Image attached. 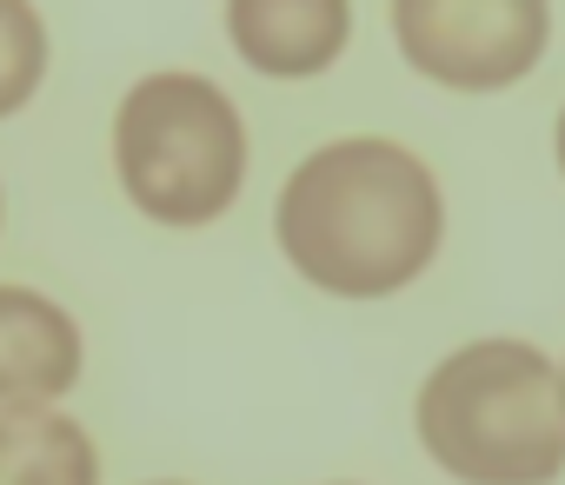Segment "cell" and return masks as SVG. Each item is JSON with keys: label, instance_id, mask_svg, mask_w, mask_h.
Returning <instances> with one entry per match:
<instances>
[{"label": "cell", "instance_id": "obj_6", "mask_svg": "<svg viewBox=\"0 0 565 485\" xmlns=\"http://www.w3.org/2000/svg\"><path fill=\"white\" fill-rule=\"evenodd\" d=\"M74 379H81L74 320L34 287H0V412L47 406Z\"/></svg>", "mask_w": 565, "mask_h": 485}, {"label": "cell", "instance_id": "obj_8", "mask_svg": "<svg viewBox=\"0 0 565 485\" xmlns=\"http://www.w3.org/2000/svg\"><path fill=\"white\" fill-rule=\"evenodd\" d=\"M41 80H47V28L34 0H0V120L28 107Z\"/></svg>", "mask_w": 565, "mask_h": 485}, {"label": "cell", "instance_id": "obj_1", "mask_svg": "<svg viewBox=\"0 0 565 485\" xmlns=\"http://www.w3.org/2000/svg\"><path fill=\"white\" fill-rule=\"evenodd\" d=\"M279 254L333 300H386L413 287L439 239L446 200L419 153L399 140H333L279 186Z\"/></svg>", "mask_w": 565, "mask_h": 485}, {"label": "cell", "instance_id": "obj_5", "mask_svg": "<svg viewBox=\"0 0 565 485\" xmlns=\"http://www.w3.org/2000/svg\"><path fill=\"white\" fill-rule=\"evenodd\" d=\"M226 34L246 67L273 80H307L340 61L353 8L347 0H226Z\"/></svg>", "mask_w": 565, "mask_h": 485}, {"label": "cell", "instance_id": "obj_9", "mask_svg": "<svg viewBox=\"0 0 565 485\" xmlns=\"http://www.w3.org/2000/svg\"><path fill=\"white\" fill-rule=\"evenodd\" d=\"M558 173H565V114H558Z\"/></svg>", "mask_w": 565, "mask_h": 485}, {"label": "cell", "instance_id": "obj_2", "mask_svg": "<svg viewBox=\"0 0 565 485\" xmlns=\"http://www.w3.org/2000/svg\"><path fill=\"white\" fill-rule=\"evenodd\" d=\"M413 425L459 485H545L565 472V366L525 340H472L426 373Z\"/></svg>", "mask_w": 565, "mask_h": 485}, {"label": "cell", "instance_id": "obj_4", "mask_svg": "<svg viewBox=\"0 0 565 485\" xmlns=\"http://www.w3.org/2000/svg\"><path fill=\"white\" fill-rule=\"evenodd\" d=\"M393 34L426 80L492 94L539 67L552 8L545 0H393Z\"/></svg>", "mask_w": 565, "mask_h": 485}, {"label": "cell", "instance_id": "obj_3", "mask_svg": "<svg viewBox=\"0 0 565 485\" xmlns=\"http://www.w3.org/2000/svg\"><path fill=\"white\" fill-rule=\"evenodd\" d=\"M114 166L127 200L160 226H206L246 173V127L200 74H147L114 114Z\"/></svg>", "mask_w": 565, "mask_h": 485}, {"label": "cell", "instance_id": "obj_7", "mask_svg": "<svg viewBox=\"0 0 565 485\" xmlns=\"http://www.w3.org/2000/svg\"><path fill=\"white\" fill-rule=\"evenodd\" d=\"M0 485H100V452L54 406L0 412Z\"/></svg>", "mask_w": 565, "mask_h": 485}]
</instances>
